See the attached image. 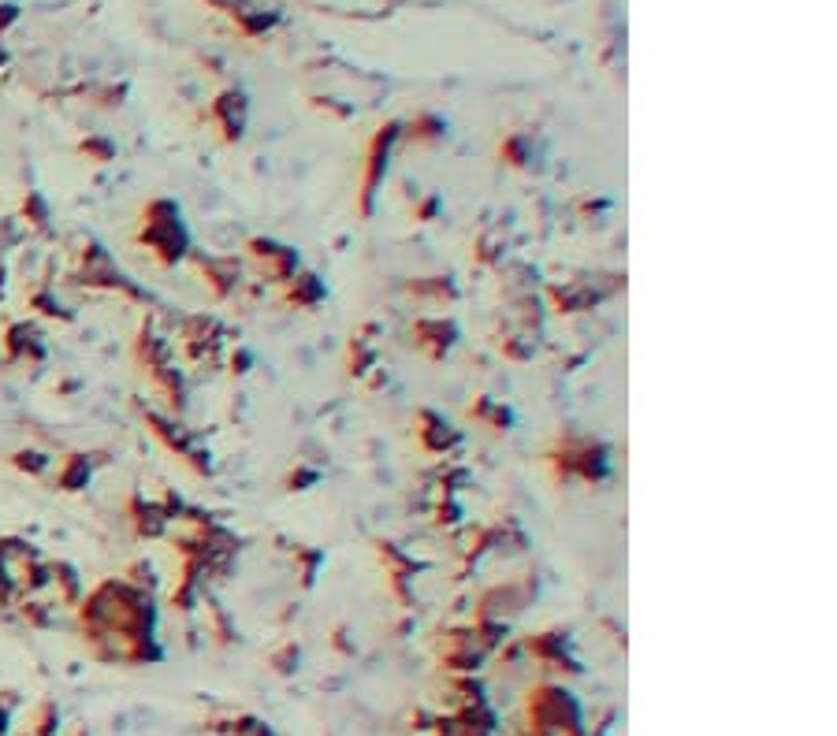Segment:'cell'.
Segmentation results:
<instances>
[{"label": "cell", "instance_id": "6da1fadb", "mask_svg": "<svg viewBox=\"0 0 837 736\" xmlns=\"http://www.w3.org/2000/svg\"><path fill=\"white\" fill-rule=\"evenodd\" d=\"M16 16H19V12H16L12 5H0V30H5L8 23H16Z\"/></svg>", "mask_w": 837, "mask_h": 736}]
</instances>
